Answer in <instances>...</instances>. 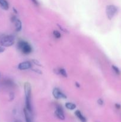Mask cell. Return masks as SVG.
Segmentation results:
<instances>
[{
  "label": "cell",
  "instance_id": "obj_14",
  "mask_svg": "<svg viewBox=\"0 0 121 122\" xmlns=\"http://www.w3.org/2000/svg\"><path fill=\"white\" fill-rule=\"evenodd\" d=\"M53 35L56 38H60V36H61V35H60V33L58 30H54L53 32Z\"/></svg>",
  "mask_w": 121,
  "mask_h": 122
},
{
  "label": "cell",
  "instance_id": "obj_6",
  "mask_svg": "<svg viewBox=\"0 0 121 122\" xmlns=\"http://www.w3.org/2000/svg\"><path fill=\"white\" fill-rule=\"evenodd\" d=\"M53 97L56 99H62V98H66V96L58 88H55L52 92Z\"/></svg>",
  "mask_w": 121,
  "mask_h": 122
},
{
  "label": "cell",
  "instance_id": "obj_13",
  "mask_svg": "<svg viewBox=\"0 0 121 122\" xmlns=\"http://www.w3.org/2000/svg\"><path fill=\"white\" fill-rule=\"evenodd\" d=\"M58 71H59V73H60L62 76H64V77H67V73H66L65 69H59V70H58Z\"/></svg>",
  "mask_w": 121,
  "mask_h": 122
},
{
  "label": "cell",
  "instance_id": "obj_5",
  "mask_svg": "<svg viewBox=\"0 0 121 122\" xmlns=\"http://www.w3.org/2000/svg\"><path fill=\"white\" fill-rule=\"evenodd\" d=\"M55 114L56 116L60 120H64L65 119V115H64V111H63L62 108L60 106H58L56 107L55 112Z\"/></svg>",
  "mask_w": 121,
  "mask_h": 122
},
{
  "label": "cell",
  "instance_id": "obj_9",
  "mask_svg": "<svg viewBox=\"0 0 121 122\" xmlns=\"http://www.w3.org/2000/svg\"><path fill=\"white\" fill-rule=\"evenodd\" d=\"M75 114L76 116L77 117L78 119L80 120L81 122H87V119L82 114L81 112H80L79 110H76L75 112Z\"/></svg>",
  "mask_w": 121,
  "mask_h": 122
},
{
  "label": "cell",
  "instance_id": "obj_19",
  "mask_svg": "<svg viewBox=\"0 0 121 122\" xmlns=\"http://www.w3.org/2000/svg\"><path fill=\"white\" fill-rule=\"evenodd\" d=\"M115 107H116V108H117V109L121 108V106H120L119 104H115Z\"/></svg>",
  "mask_w": 121,
  "mask_h": 122
},
{
  "label": "cell",
  "instance_id": "obj_1",
  "mask_svg": "<svg viewBox=\"0 0 121 122\" xmlns=\"http://www.w3.org/2000/svg\"><path fill=\"white\" fill-rule=\"evenodd\" d=\"M24 88L25 97H26V108L32 113V107L31 104V94H32V88L30 83L26 82L24 85Z\"/></svg>",
  "mask_w": 121,
  "mask_h": 122
},
{
  "label": "cell",
  "instance_id": "obj_4",
  "mask_svg": "<svg viewBox=\"0 0 121 122\" xmlns=\"http://www.w3.org/2000/svg\"><path fill=\"white\" fill-rule=\"evenodd\" d=\"M117 7L113 5H109L107 6L106 8V15L108 19H112L114 15L117 13Z\"/></svg>",
  "mask_w": 121,
  "mask_h": 122
},
{
  "label": "cell",
  "instance_id": "obj_16",
  "mask_svg": "<svg viewBox=\"0 0 121 122\" xmlns=\"http://www.w3.org/2000/svg\"><path fill=\"white\" fill-rule=\"evenodd\" d=\"M97 103H98L99 105H100V106H102V105L103 104V100H102V99H101V98L98 99V101H97Z\"/></svg>",
  "mask_w": 121,
  "mask_h": 122
},
{
  "label": "cell",
  "instance_id": "obj_11",
  "mask_svg": "<svg viewBox=\"0 0 121 122\" xmlns=\"http://www.w3.org/2000/svg\"><path fill=\"white\" fill-rule=\"evenodd\" d=\"M14 23L15 24V29H16L17 32H19L21 30V27H22V24H21V21L19 19H17Z\"/></svg>",
  "mask_w": 121,
  "mask_h": 122
},
{
  "label": "cell",
  "instance_id": "obj_20",
  "mask_svg": "<svg viewBox=\"0 0 121 122\" xmlns=\"http://www.w3.org/2000/svg\"><path fill=\"white\" fill-rule=\"evenodd\" d=\"M33 62H34V63H35L36 64H37V65H39V66H40V64L39 63V62L37 61H36V60H33Z\"/></svg>",
  "mask_w": 121,
  "mask_h": 122
},
{
  "label": "cell",
  "instance_id": "obj_22",
  "mask_svg": "<svg viewBox=\"0 0 121 122\" xmlns=\"http://www.w3.org/2000/svg\"><path fill=\"white\" fill-rule=\"evenodd\" d=\"M21 122V121H16V122Z\"/></svg>",
  "mask_w": 121,
  "mask_h": 122
},
{
  "label": "cell",
  "instance_id": "obj_12",
  "mask_svg": "<svg viewBox=\"0 0 121 122\" xmlns=\"http://www.w3.org/2000/svg\"><path fill=\"white\" fill-rule=\"evenodd\" d=\"M65 107L67 109L70 110H73L76 108V105L72 102H66L65 104Z\"/></svg>",
  "mask_w": 121,
  "mask_h": 122
},
{
  "label": "cell",
  "instance_id": "obj_7",
  "mask_svg": "<svg viewBox=\"0 0 121 122\" xmlns=\"http://www.w3.org/2000/svg\"><path fill=\"white\" fill-rule=\"evenodd\" d=\"M32 67V64L29 61H24L20 63L18 66V69L19 70H27V69H30Z\"/></svg>",
  "mask_w": 121,
  "mask_h": 122
},
{
  "label": "cell",
  "instance_id": "obj_10",
  "mask_svg": "<svg viewBox=\"0 0 121 122\" xmlns=\"http://www.w3.org/2000/svg\"><path fill=\"white\" fill-rule=\"evenodd\" d=\"M0 7L4 10H8L9 4L7 0H0Z\"/></svg>",
  "mask_w": 121,
  "mask_h": 122
},
{
  "label": "cell",
  "instance_id": "obj_2",
  "mask_svg": "<svg viewBox=\"0 0 121 122\" xmlns=\"http://www.w3.org/2000/svg\"><path fill=\"white\" fill-rule=\"evenodd\" d=\"M15 39L11 35L2 36L0 38V45L3 47H8L14 44Z\"/></svg>",
  "mask_w": 121,
  "mask_h": 122
},
{
  "label": "cell",
  "instance_id": "obj_18",
  "mask_svg": "<svg viewBox=\"0 0 121 122\" xmlns=\"http://www.w3.org/2000/svg\"><path fill=\"white\" fill-rule=\"evenodd\" d=\"M31 1H32V2H33L35 5H37L39 4V3H38V2L37 0H31Z\"/></svg>",
  "mask_w": 121,
  "mask_h": 122
},
{
  "label": "cell",
  "instance_id": "obj_3",
  "mask_svg": "<svg viewBox=\"0 0 121 122\" xmlns=\"http://www.w3.org/2000/svg\"><path fill=\"white\" fill-rule=\"evenodd\" d=\"M19 50L24 54H28L32 51V46L28 42L24 41H19L17 44Z\"/></svg>",
  "mask_w": 121,
  "mask_h": 122
},
{
  "label": "cell",
  "instance_id": "obj_23",
  "mask_svg": "<svg viewBox=\"0 0 121 122\" xmlns=\"http://www.w3.org/2000/svg\"><path fill=\"white\" fill-rule=\"evenodd\" d=\"M0 75H1V74H0Z\"/></svg>",
  "mask_w": 121,
  "mask_h": 122
},
{
  "label": "cell",
  "instance_id": "obj_8",
  "mask_svg": "<svg viewBox=\"0 0 121 122\" xmlns=\"http://www.w3.org/2000/svg\"><path fill=\"white\" fill-rule=\"evenodd\" d=\"M24 114L26 122H33L32 119V117H31V116H30L31 113L28 112L26 108H24Z\"/></svg>",
  "mask_w": 121,
  "mask_h": 122
},
{
  "label": "cell",
  "instance_id": "obj_17",
  "mask_svg": "<svg viewBox=\"0 0 121 122\" xmlns=\"http://www.w3.org/2000/svg\"><path fill=\"white\" fill-rule=\"evenodd\" d=\"M5 50L4 49V47H3V46H0V52H4Z\"/></svg>",
  "mask_w": 121,
  "mask_h": 122
},
{
  "label": "cell",
  "instance_id": "obj_21",
  "mask_svg": "<svg viewBox=\"0 0 121 122\" xmlns=\"http://www.w3.org/2000/svg\"><path fill=\"white\" fill-rule=\"evenodd\" d=\"M75 84H76V86H77V87H79V86H80V85H79V83H77V82H76Z\"/></svg>",
  "mask_w": 121,
  "mask_h": 122
},
{
  "label": "cell",
  "instance_id": "obj_15",
  "mask_svg": "<svg viewBox=\"0 0 121 122\" xmlns=\"http://www.w3.org/2000/svg\"><path fill=\"white\" fill-rule=\"evenodd\" d=\"M112 69H113V70H114V71H115V72L116 73L117 75H119V74H120V70H119V69L117 67L115 66H114V65H113L112 66Z\"/></svg>",
  "mask_w": 121,
  "mask_h": 122
}]
</instances>
